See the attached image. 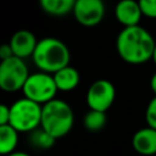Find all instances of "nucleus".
<instances>
[{
  "mask_svg": "<svg viewBox=\"0 0 156 156\" xmlns=\"http://www.w3.org/2000/svg\"><path fill=\"white\" fill-rule=\"evenodd\" d=\"M116 48L119 57L130 65H140L152 60L156 48L152 35L141 26L124 27L117 37Z\"/></svg>",
  "mask_w": 156,
  "mask_h": 156,
  "instance_id": "obj_1",
  "label": "nucleus"
},
{
  "mask_svg": "<svg viewBox=\"0 0 156 156\" xmlns=\"http://www.w3.org/2000/svg\"><path fill=\"white\" fill-rule=\"evenodd\" d=\"M32 57L41 72L55 74L60 69L69 66L71 52L62 40L49 37L38 41Z\"/></svg>",
  "mask_w": 156,
  "mask_h": 156,
  "instance_id": "obj_2",
  "label": "nucleus"
},
{
  "mask_svg": "<svg viewBox=\"0 0 156 156\" xmlns=\"http://www.w3.org/2000/svg\"><path fill=\"white\" fill-rule=\"evenodd\" d=\"M74 123L72 107L63 100L54 99L43 105L40 127L55 139L67 135Z\"/></svg>",
  "mask_w": 156,
  "mask_h": 156,
  "instance_id": "obj_3",
  "label": "nucleus"
},
{
  "mask_svg": "<svg viewBox=\"0 0 156 156\" xmlns=\"http://www.w3.org/2000/svg\"><path fill=\"white\" fill-rule=\"evenodd\" d=\"M43 106L22 98L10 106V126L18 133H30L40 127Z\"/></svg>",
  "mask_w": 156,
  "mask_h": 156,
  "instance_id": "obj_4",
  "label": "nucleus"
},
{
  "mask_svg": "<svg viewBox=\"0 0 156 156\" xmlns=\"http://www.w3.org/2000/svg\"><path fill=\"white\" fill-rule=\"evenodd\" d=\"M22 91L24 98L43 106L55 99L58 89L56 87L54 76L40 71L29 74Z\"/></svg>",
  "mask_w": 156,
  "mask_h": 156,
  "instance_id": "obj_5",
  "label": "nucleus"
},
{
  "mask_svg": "<svg viewBox=\"0 0 156 156\" xmlns=\"http://www.w3.org/2000/svg\"><path fill=\"white\" fill-rule=\"evenodd\" d=\"M29 72L24 61L20 57L12 56L0 62V88L7 93L22 90Z\"/></svg>",
  "mask_w": 156,
  "mask_h": 156,
  "instance_id": "obj_6",
  "label": "nucleus"
},
{
  "mask_svg": "<svg viewBox=\"0 0 156 156\" xmlns=\"http://www.w3.org/2000/svg\"><path fill=\"white\" fill-rule=\"evenodd\" d=\"M116 89L107 79L95 80L87 91V104L90 110L106 112L113 104Z\"/></svg>",
  "mask_w": 156,
  "mask_h": 156,
  "instance_id": "obj_7",
  "label": "nucleus"
},
{
  "mask_svg": "<svg viewBox=\"0 0 156 156\" xmlns=\"http://www.w3.org/2000/svg\"><path fill=\"white\" fill-rule=\"evenodd\" d=\"M72 12L78 23L85 27H94L102 21L105 5L102 0H76Z\"/></svg>",
  "mask_w": 156,
  "mask_h": 156,
  "instance_id": "obj_8",
  "label": "nucleus"
},
{
  "mask_svg": "<svg viewBox=\"0 0 156 156\" xmlns=\"http://www.w3.org/2000/svg\"><path fill=\"white\" fill-rule=\"evenodd\" d=\"M9 44L12 49L13 56L23 60L24 57L33 56L38 41L32 32L27 29H20L11 37Z\"/></svg>",
  "mask_w": 156,
  "mask_h": 156,
  "instance_id": "obj_9",
  "label": "nucleus"
},
{
  "mask_svg": "<svg viewBox=\"0 0 156 156\" xmlns=\"http://www.w3.org/2000/svg\"><path fill=\"white\" fill-rule=\"evenodd\" d=\"M115 16L117 21L124 27H134L139 26L143 13L138 1L119 0L115 7Z\"/></svg>",
  "mask_w": 156,
  "mask_h": 156,
  "instance_id": "obj_10",
  "label": "nucleus"
},
{
  "mask_svg": "<svg viewBox=\"0 0 156 156\" xmlns=\"http://www.w3.org/2000/svg\"><path fill=\"white\" fill-rule=\"evenodd\" d=\"M133 149L143 156L156 155V129L145 127L136 130L132 138Z\"/></svg>",
  "mask_w": 156,
  "mask_h": 156,
  "instance_id": "obj_11",
  "label": "nucleus"
},
{
  "mask_svg": "<svg viewBox=\"0 0 156 156\" xmlns=\"http://www.w3.org/2000/svg\"><path fill=\"white\" fill-rule=\"evenodd\" d=\"M54 76L56 87L60 91H71L76 89L80 82V76L79 72L71 66H67L58 72H56Z\"/></svg>",
  "mask_w": 156,
  "mask_h": 156,
  "instance_id": "obj_12",
  "label": "nucleus"
},
{
  "mask_svg": "<svg viewBox=\"0 0 156 156\" xmlns=\"http://www.w3.org/2000/svg\"><path fill=\"white\" fill-rule=\"evenodd\" d=\"M18 144V132L10 124L0 126V154L7 156L16 151Z\"/></svg>",
  "mask_w": 156,
  "mask_h": 156,
  "instance_id": "obj_13",
  "label": "nucleus"
},
{
  "mask_svg": "<svg viewBox=\"0 0 156 156\" xmlns=\"http://www.w3.org/2000/svg\"><path fill=\"white\" fill-rule=\"evenodd\" d=\"M44 12L51 16H65L73 11L76 0H39Z\"/></svg>",
  "mask_w": 156,
  "mask_h": 156,
  "instance_id": "obj_14",
  "label": "nucleus"
},
{
  "mask_svg": "<svg viewBox=\"0 0 156 156\" xmlns=\"http://www.w3.org/2000/svg\"><path fill=\"white\" fill-rule=\"evenodd\" d=\"M56 139L50 135L48 132H45L41 127L34 129L28 135V144L38 150H48L51 149L55 145Z\"/></svg>",
  "mask_w": 156,
  "mask_h": 156,
  "instance_id": "obj_15",
  "label": "nucleus"
},
{
  "mask_svg": "<svg viewBox=\"0 0 156 156\" xmlns=\"http://www.w3.org/2000/svg\"><path fill=\"white\" fill-rule=\"evenodd\" d=\"M107 122V117L105 112L101 111H95V110H89L83 118V126L89 132H99L101 130Z\"/></svg>",
  "mask_w": 156,
  "mask_h": 156,
  "instance_id": "obj_16",
  "label": "nucleus"
},
{
  "mask_svg": "<svg viewBox=\"0 0 156 156\" xmlns=\"http://www.w3.org/2000/svg\"><path fill=\"white\" fill-rule=\"evenodd\" d=\"M145 119L149 127L156 129V96H154L146 106Z\"/></svg>",
  "mask_w": 156,
  "mask_h": 156,
  "instance_id": "obj_17",
  "label": "nucleus"
},
{
  "mask_svg": "<svg viewBox=\"0 0 156 156\" xmlns=\"http://www.w3.org/2000/svg\"><path fill=\"white\" fill-rule=\"evenodd\" d=\"M141 13L150 18H156V0H138Z\"/></svg>",
  "mask_w": 156,
  "mask_h": 156,
  "instance_id": "obj_18",
  "label": "nucleus"
},
{
  "mask_svg": "<svg viewBox=\"0 0 156 156\" xmlns=\"http://www.w3.org/2000/svg\"><path fill=\"white\" fill-rule=\"evenodd\" d=\"M10 123V106L2 104L0 106V126H6Z\"/></svg>",
  "mask_w": 156,
  "mask_h": 156,
  "instance_id": "obj_19",
  "label": "nucleus"
},
{
  "mask_svg": "<svg viewBox=\"0 0 156 156\" xmlns=\"http://www.w3.org/2000/svg\"><path fill=\"white\" fill-rule=\"evenodd\" d=\"M12 56H13V52H12V49H11L10 44H4V45L0 46V58H1V61L7 60Z\"/></svg>",
  "mask_w": 156,
  "mask_h": 156,
  "instance_id": "obj_20",
  "label": "nucleus"
},
{
  "mask_svg": "<svg viewBox=\"0 0 156 156\" xmlns=\"http://www.w3.org/2000/svg\"><path fill=\"white\" fill-rule=\"evenodd\" d=\"M150 88H151L152 93H154V94H155V96H156V72L152 74L151 79H150Z\"/></svg>",
  "mask_w": 156,
  "mask_h": 156,
  "instance_id": "obj_21",
  "label": "nucleus"
},
{
  "mask_svg": "<svg viewBox=\"0 0 156 156\" xmlns=\"http://www.w3.org/2000/svg\"><path fill=\"white\" fill-rule=\"evenodd\" d=\"M7 156H30L28 152H24V151H15V152H12V154H10V155H7Z\"/></svg>",
  "mask_w": 156,
  "mask_h": 156,
  "instance_id": "obj_22",
  "label": "nucleus"
},
{
  "mask_svg": "<svg viewBox=\"0 0 156 156\" xmlns=\"http://www.w3.org/2000/svg\"><path fill=\"white\" fill-rule=\"evenodd\" d=\"M152 61H154V63L156 66V48H155V51H154V55H152Z\"/></svg>",
  "mask_w": 156,
  "mask_h": 156,
  "instance_id": "obj_23",
  "label": "nucleus"
},
{
  "mask_svg": "<svg viewBox=\"0 0 156 156\" xmlns=\"http://www.w3.org/2000/svg\"><path fill=\"white\" fill-rule=\"evenodd\" d=\"M155 156H156V155H155Z\"/></svg>",
  "mask_w": 156,
  "mask_h": 156,
  "instance_id": "obj_24",
  "label": "nucleus"
}]
</instances>
